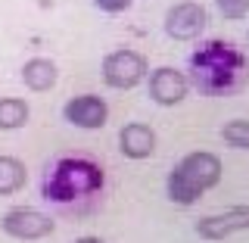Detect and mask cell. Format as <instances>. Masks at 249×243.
Returning <instances> with one entry per match:
<instances>
[{"label":"cell","instance_id":"cell-10","mask_svg":"<svg viewBox=\"0 0 249 243\" xmlns=\"http://www.w3.org/2000/svg\"><path fill=\"white\" fill-rule=\"evenodd\" d=\"M119 150L128 159H150L156 153V131L143 122H128L119 131Z\"/></svg>","mask_w":249,"mask_h":243},{"label":"cell","instance_id":"cell-4","mask_svg":"<svg viewBox=\"0 0 249 243\" xmlns=\"http://www.w3.org/2000/svg\"><path fill=\"white\" fill-rule=\"evenodd\" d=\"M175 171L193 187V190L206 193L209 187H215L218 181H221V171H224V168H221V159H218L215 153L196 150V153H187L184 159L175 166Z\"/></svg>","mask_w":249,"mask_h":243},{"label":"cell","instance_id":"cell-11","mask_svg":"<svg viewBox=\"0 0 249 243\" xmlns=\"http://www.w3.org/2000/svg\"><path fill=\"white\" fill-rule=\"evenodd\" d=\"M56 62L53 59H44V56H35V59H28L25 66H22V81H25V88L31 91H37V93H44V91H50L53 84H56Z\"/></svg>","mask_w":249,"mask_h":243},{"label":"cell","instance_id":"cell-8","mask_svg":"<svg viewBox=\"0 0 249 243\" xmlns=\"http://www.w3.org/2000/svg\"><path fill=\"white\" fill-rule=\"evenodd\" d=\"M146 88H150L153 103H159V106H178L187 97V91H190V78H187L184 72H178V69H171V66H159V69H153V72H150Z\"/></svg>","mask_w":249,"mask_h":243},{"label":"cell","instance_id":"cell-14","mask_svg":"<svg viewBox=\"0 0 249 243\" xmlns=\"http://www.w3.org/2000/svg\"><path fill=\"white\" fill-rule=\"evenodd\" d=\"M221 137L237 150H249V119H231L221 128Z\"/></svg>","mask_w":249,"mask_h":243},{"label":"cell","instance_id":"cell-7","mask_svg":"<svg viewBox=\"0 0 249 243\" xmlns=\"http://www.w3.org/2000/svg\"><path fill=\"white\" fill-rule=\"evenodd\" d=\"M62 119L69 125H75V128L97 131V128H103L106 119H109V106L97 93H81V97H72L62 106Z\"/></svg>","mask_w":249,"mask_h":243},{"label":"cell","instance_id":"cell-9","mask_svg":"<svg viewBox=\"0 0 249 243\" xmlns=\"http://www.w3.org/2000/svg\"><path fill=\"white\" fill-rule=\"evenodd\" d=\"M240 231H249V206H233L196 222V234L202 240H224Z\"/></svg>","mask_w":249,"mask_h":243},{"label":"cell","instance_id":"cell-17","mask_svg":"<svg viewBox=\"0 0 249 243\" xmlns=\"http://www.w3.org/2000/svg\"><path fill=\"white\" fill-rule=\"evenodd\" d=\"M75 243H106V240H100V237H81V240H75Z\"/></svg>","mask_w":249,"mask_h":243},{"label":"cell","instance_id":"cell-1","mask_svg":"<svg viewBox=\"0 0 249 243\" xmlns=\"http://www.w3.org/2000/svg\"><path fill=\"white\" fill-rule=\"evenodd\" d=\"M190 72L196 91L209 97H221V93L243 88V81L249 78V62L228 41H206L190 56Z\"/></svg>","mask_w":249,"mask_h":243},{"label":"cell","instance_id":"cell-3","mask_svg":"<svg viewBox=\"0 0 249 243\" xmlns=\"http://www.w3.org/2000/svg\"><path fill=\"white\" fill-rule=\"evenodd\" d=\"M146 78V59L137 50H112L103 59V81L115 91H131Z\"/></svg>","mask_w":249,"mask_h":243},{"label":"cell","instance_id":"cell-15","mask_svg":"<svg viewBox=\"0 0 249 243\" xmlns=\"http://www.w3.org/2000/svg\"><path fill=\"white\" fill-rule=\"evenodd\" d=\"M215 3H218V13H221L224 19H231V22L249 16V0H215Z\"/></svg>","mask_w":249,"mask_h":243},{"label":"cell","instance_id":"cell-6","mask_svg":"<svg viewBox=\"0 0 249 243\" xmlns=\"http://www.w3.org/2000/svg\"><path fill=\"white\" fill-rule=\"evenodd\" d=\"M209 16L202 3H193V0H181L165 13V35L175 37V41H193V37L202 35Z\"/></svg>","mask_w":249,"mask_h":243},{"label":"cell","instance_id":"cell-5","mask_svg":"<svg viewBox=\"0 0 249 243\" xmlns=\"http://www.w3.org/2000/svg\"><path fill=\"white\" fill-rule=\"evenodd\" d=\"M53 228L56 224H53L50 215L37 212V209H28V206H16L0 218V231L16 240H41L47 234H53Z\"/></svg>","mask_w":249,"mask_h":243},{"label":"cell","instance_id":"cell-12","mask_svg":"<svg viewBox=\"0 0 249 243\" xmlns=\"http://www.w3.org/2000/svg\"><path fill=\"white\" fill-rule=\"evenodd\" d=\"M28 181L25 162L16 159V156H0V197H10V193H19Z\"/></svg>","mask_w":249,"mask_h":243},{"label":"cell","instance_id":"cell-16","mask_svg":"<svg viewBox=\"0 0 249 243\" xmlns=\"http://www.w3.org/2000/svg\"><path fill=\"white\" fill-rule=\"evenodd\" d=\"M93 3H97L103 13H122V10L131 6V0H93Z\"/></svg>","mask_w":249,"mask_h":243},{"label":"cell","instance_id":"cell-13","mask_svg":"<svg viewBox=\"0 0 249 243\" xmlns=\"http://www.w3.org/2000/svg\"><path fill=\"white\" fill-rule=\"evenodd\" d=\"M31 109L25 100L19 97H0V131H16V128H25Z\"/></svg>","mask_w":249,"mask_h":243},{"label":"cell","instance_id":"cell-2","mask_svg":"<svg viewBox=\"0 0 249 243\" xmlns=\"http://www.w3.org/2000/svg\"><path fill=\"white\" fill-rule=\"evenodd\" d=\"M100 187H103V168L81 156H69L50 168L44 181V197L53 203H72L81 197H93Z\"/></svg>","mask_w":249,"mask_h":243}]
</instances>
